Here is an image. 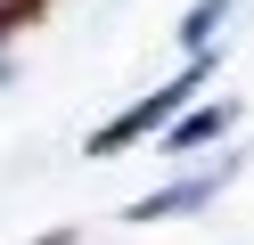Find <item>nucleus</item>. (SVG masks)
<instances>
[{
    "label": "nucleus",
    "mask_w": 254,
    "mask_h": 245,
    "mask_svg": "<svg viewBox=\"0 0 254 245\" xmlns=\"http://www.w3.org/2000/svg\"><path fill=\"white\" fill-rule=\"evenodd\" d=\"M221 16H230V0H197V8H189V25H181V41H189V49H205Z\"/></svg>",
    "instance_id": "obj_4"
},
{
    "label": "nucleus",
    "mask_w": 254,
    "mask_h": 245,
    "mask_svg": "<svg viewBox=\"0 0 254 245\" xmlns=\"http://www.w3.org/2000/svg\"><path fill=\"white\" fill-rule=\"evenodd\" d=\"M41 8H50V0H0V41H8V33H25Z\"/></svg>",
    "instance_id": "obj_5"
},
{
    "label": "nucleus",
    "mask_w": 254,
    "mask_h": 245,
    "mask_svg": "<svg viewBox=\"0 0 254 245\" xmlns=\"http://www.w3.org/2000/svg\"><path fill=\"white\" fill-rule=\"evenodd\" d=\"M221 180H230V163H213V172L181 180V188H156V196H139V204H131V221H181V212L213 204V196H221Z\"/></svg>",
    "instance_id": "obj_2"
},
{
    "label": "nucleus",
    "mask_w": 254,
    "mask_h": 245,
    "mask_svg": "<svg viewBox=\"0 0 254 245\" xmlns=\"http://www.w3.org/2000/svg\"><path fill=\"white\" fill-rule=\"evenodd\" d=\"M221 131H230V106H197L189 123L164 131V147H205V139H221Z\"/></svg>",
    "instance_id": "obj_3"
},
{
    "label": "nucleus",
    "mask_w": 254,
    "mask_h": 245,
    "mask_svg": "<svg viewBox=\"0 0 254 245\" xmlns=\"http://www.w3.org/2000/svg\"><path fill=\"white\" fill-rule=\"evenodd\" d=\"M205 74H213V49H197V57H189L181 74L164 82V90H148L139 106H123L115 123H99V131H90V155H123V147L156 139V131H164V114H181L189 98H197V82H205Z\"/></svg>",
    "instance_id": "obj_1"
},
{
    "label": "nucleus",
    "mask_w": 254,
    "mask_h": 245,
    "mask_svg": "<svg viewBox=\"0 0 254 245\" xmlns=\"http://www.w3.org/2000/svg\"><path fill=\"white\" fill-rule=\"evenodd\" d=\"M33 245H74V237H66V229H50V237H33Z\"/></svg>",
    "instance_id": "obj_6"
}]
</instances>
